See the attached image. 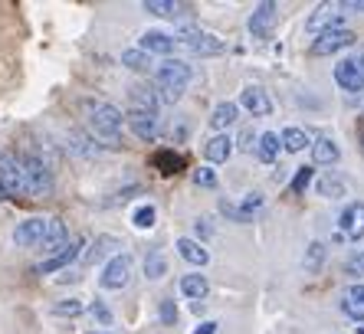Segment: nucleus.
Wrapping results in <instances>:
<instances>
[{"label": "nucleus", "mask_w": 364, "mask_h": 334, "mask_svg": "<svg viewBox=\"0 0 364 334\" xmlns=\"http://www.w3.org/2000/svg\"><path fill=\"white\" fill-rule=\"evenodd\" d=\"M361 151H364V141H361Z\"/></svg>", "instance_id": "47"}, {"label": "nucleus", "mask_w": 364, "mask_h": 334, "mask_svg": "<svg viewBox=\"0 0 364 334\" xmlns=\"http://www.w3.org/2000/svg\"><path fill=\"white\" fill-rule=\"evenodd\" d=\"M263 203H266V200H263V193H246V197L237 203V207L243 210V213H246V217H250V220H253L256 213L263 210Z\"/></svg>", "instance_id": "32"}, {"label": "nucleus", "mask_w": 364, "mask_h": 334, "mask_svg": "<svg viewBox=\"0 0 364 334\" xmlns=\"http://www.w3.org/2000/svg\"><path fill=\"white\" fill-rule=\"evenodd\" d=\"M355 43H358V36L351 33L348 26H341V30H325V33L315 36L309 53H312V56H335V53H341V50H351Z\"/></svg>", "instance_id": "9"}, {"label": "nucleus", "mask_w": 364, "mask_h": 334, "mask_svg": "<svg viewBox=\"0 0 364 334\" xmlns=\"http://www.w3.org/2000/svg\"><path fill=\"white\" fill-rule=\"evenodd\" d=\"M138 50L148 53V56L171 59V53L178 50V40H174V33H164V30H144L141 40H138Z\"/></svg>", "instance_id": "12"}, {"label": "nucleus", "mask_w": 364, "mask_h": 334, "mask_svg": "<svg viewBox=\"0 0 364 334\" xmlns=\"http://www.w3.org/2000/svg\"><path fill=\"white\" fill-rule=\"evenodd\" d=\"M141 10L144 14H154V17H164V20H181L191 14V7L178 4V0H144Z\"/></svg>", "instance_id": "18"}, {"label": "nucleus", "mask_w": 364, "mask_h": 334, "mask_svg": "<svg viewBox=\"0 0 364 334\" xmlns=\"http://www.w3.org/2000/svg\"><path fill=\"white\" fill-rule=\"evenodd\" d=\"M158 315H161L164 325H174V321H178V305H174V298H161V305H158Z\"/></svg>", "instance_id": "37"}, {"label": "nucleus", "mask_w": 364, "mask_h": 334, "mask_svg": "<svg viewBox=\"0 0 364 334\" xmlns=\"http://www.w3.org/2000/svg\"><path fill=\"white\" fill-rule=\"evenodd\" d=\"M174 40L187 53H194V56H220V53H227V40H220L210 30H200V26H191V23L181 26L178 33H174Z\"/></svg>", "instance_id": "3"}, {"label": "nucleus", "mask_w": 364, "mask_h": 334, "mask_svg": "<svg viewBox=\"0 0 364 334\" xmlns=\"http://www.w3.org/2000/svg\"><path fill=\"white\" fill-rule=\"evenodd\" d=\"M220 213H223L227 220H233V223H253V220L246 217V213H243V210H240L233 200H220Z\"/></svg>", "instance_id": "35"}, {"label": "nucleus", "mask_w": 364, "mask_h": 334, "mask_svg": "<svg viewBox=\"0 0 364 334\" xmlns=\"http://www.w3.org/2000/svg\"><path fill=\"white\" fill-rule=\"evenodd\" d=\"M154 220H158V210H154V203H138L135 213H132V223H135V230H151Z\"/></svg>", "instance_id": "29"}, {"label": "nucleus", "mask_w": 364, "mask_h": 334, "mask_svg": "<svg viewBox=\"0 0 364 334\" xmlns=\"http://www.w3.org/2000/svg\"><path fill=\"white\" fill-rule=\"evenodd\" d=\"M194 184L197 187H217V174H213L210 167H200V171H194Z\"/></svg>", "instance_id": "40"}, {"label": "nucleus", "mask_w": 364, "mask_h": 334, "mask_svg": "<svg viewBox=\"0 0 364 334\" xmlns=\"http://www.w3.org/2000/svg\"><path fill=\"white\" fill-rule=\"evenodd\" d=\"M341 10H358V14H364V0H348V4H341Z\"/></svg>", "instance_id": "44"}, {"label": "nucleus", "mask_w": 364, "mask_h": 334, "mask_svg": "<svg viewBox=\"0 0 364 334\" xmlns=\"http://www.w3.org/2000/svg\"><path fill=\"white\" fill-rule=\"evenodd\" d=\"M191 75H194V69L187 66L184 59H161L158 66H154V92H158V102H168V105H174V102L184 99L187 85H191Z\"/></svg>", "instance_id": "2"}, {"label": "nucleus", "mask_w": 364, "mask_h": 334, "mask_svg": "<svg viewBox=\"0 0 364 334\" xmlns=\"http://www.w3.org/2000/svg\"><path fill=\"white\" fill-rule=\"evenodd\" d=\"M197 236H210V226H207V220H197Z\"/></svg>", "instance_id": "45"}, {"label": "nucleus", "mask_w": 364, "mask_h": 334, "mask_svg": "<svg viewBox=\"0 0 364 334\" xmlns=\"http://www.w3.org/2000/svg\"><path fill=\"white\" fill-rule=\"evenodd\" d=\"M23 161V181H26V197H46L53 190V171L50 164L36 154H20Z\"/></svg>", "instance_id": "5"}, {"label": "nucleus", "mask_w": 364, "mask_h": 334, "mask_svg": "<svg viewBox=\"0 0 364 334\" xmlns=\"http://www.w3.org/2000/svg\"><path fill=\"white\" fill-rule=\"evenodd\" d=\"M89 315H92V318H95V321H99L102 328H109V325H112V311L105 308L102 301H92V305H89Z\"/></svg>", "instance_id": "39"}, {"label": "nucleus", "mask_w": 364, "mask_h": 334, "mask_svg": "<svg viewBox=\"0 0 364 334\" xmlns=\"http://www.w3.org/2000/svg\"><path fill=\"white\" fill-rule=\"evenodd\" d=\"M178 256L184 262H191V266H207L210 262V252H207V246H203L200 239H191V236H181L178 239Z\"/></svg>", "instance_id": "19"}, {"label": "nucleus", "mask_w": 364, "mask_h": 334, "mask_svg": "<svg viewBox=\"0 0 364 334\" xmlns=\"http://www.w3.org/2000/svg\"><path fill=\"white\" fill-rule=\"evenodd\" d=\"M279 134L276 131H263L259 138H256V144H253V151H256V158L263 161V164H272V161L279 158Z\"/></svg>", "instance_id": "27"}, {"label": "nucleus", "mask_w": 364, "mask_h": 334, "mask_svg": "<svg viewBox=\"0 0 364 334\" xmlns=\"http://www.w3.org/2000/svg\"><path fill=\"white\" fill-rule=\"evenodd\" d=\"M119 249H122V242L115 236H95V242L85 252V262H102L105 256L112 259V256H119Z\"/></svg>", "instance_id": "26"}, {"label": "nucleus", "mask_w": 364, "mask_h": 334, "mask_svg": "<svg viewBox=\"0 0 364 334\" xmlns=\"http://www.w3.org/2000/svg\"><path fill=\"white\" fill-rule=\"evenodd\" d=\"M158 164H168V167H181V158H178V154H171V151H164V154H158Z\"/></svg>", "instance_id": "42"}, {"label": "nucleus", "mask_w": 364, "mask_h": 334, "mask_svg": "<svg viewBox=\"0 0 364 334\" xmlns=\"http://www.w3.org/2000/svg\"><path fill=\"white\" fill-rule=\"evenodd\" d=\"M237 105L243 112H250L253 118H266L272 112V99H269V92H266L263 85H243Z\"/></svg>", "instance_id": "13"}, {"label": "nucleus", "mask_w": 364, "mask_h": 334, "mask_svg": "<svg viewBox=\"0 0 364 334\" xmlns=\"http://www.w3.org/2000/svg\"><path fill=\"white\" fill-rule=\"evenodd\" d=\"M164 272H168V266H164V259L158 256V252H151L148 259H144V276L148 279H161Z\"/></svg>", "instance_id": "33"}, {"label": "nucleus", "mask_w": 364, "mask_h": 334, "mask_svg": "<svg viewBox=\"0 0 364 334\" xmlns=\"http://www.w3.org/2000/svg\"><path fill=\"white\" fill-rule=\"evenodd\" d=\"M82 246H85L82 236H73L66 249H60L56 256H46V259H43L40 266H36V272H40V276H50V272H60V269H66L69 262H76V259H79V249H82Z\"/></svg>", "instance_id": "16"}, {"label": "nucleus", "mask_w": 364, "mask_h": 334, "mask_svg": "<svg viewBox=\"0 0 364 334\" xmlns=\"http://www.w3.org/2000/svg\"><path fill=\"white\" fill-rule=\"evenodd\" d=\"M358 334H364V328H358Z\"/></svg>", "instance_id": "46"}, {"label": "nucleus", "mask_w": 364, "mask_h": 334, "mask_svg": "<svg viewBox=\"0 0 364 334\" xmlns=\"http://www.w3.org/2000/svg\"><path fill=\"white\" fill-rule=\"evenodd\" d=\"M85 125H89L92 138L105 141L109 148H119L125 112L119 105H112V102H85Z\"/></svg>", "instance_id": "1"}, {"label": "nucleus", "mask_w": 364, "mask_h": 334, "mask_svg": "<svg viewBox=\"0 0 364 334\" xmlns=\"http://www.w3.org/2000/svg\"><path fill=\"white\" fill-rule=\"evenodd\" d=\"M122 66H128L132 72H148V69H154V63H151L148 53H141L138 46H132V50H122Z\"/></svg>", "instance_id": "28"}, {"label": "nucleus", "mask_w": 364, "mask_h": 334, "mask_svg": "<svg viewBox=\"0 0 364 334\" xmlns=\"http://www.w3.org/2000/svg\"><path fill=\"white\" fill-rule=\"evenodd\" d=\"M309 151H312V167L315 164H318V167H331V164H338V161H341L338 141H335V138H328V134H325V138H315Z\"/></svg>", "instance_id": "17"}, {"label": "nucleus", "mask_w": 364, "mask_h": 334, "mask_svg": "<svg viewBox=\"0 0 364 334\" xmlns=\"http://www.w3.org/2000/svg\"><path fill=\"white\" fill-rule=\"evenodd\" d=\"M0 187L7 197H26L23 161H20L17 151H0Z\"/></svg>", "instance_id": "6"}, {"label": "nucleus", "mask_w": 364, "mask_h": 334, "mask_svg": "<svg viewBox=\"0 0 364 334\" xmlns=\"http://www.w3.org/2000/svg\"><path fill=\"white\" fill-rule=\"evenodd\" d=\"M132 269H135V259H132L128 252H119V256H112V259L102 266L99 285L105 292H119V289L128 285V279H132Z\"/></svg>", "instance_id": "7"}, {"label": "nucleus", "mask_w": 364, "mask_h": 334, "mask_svg": "<svg viewBox=\"0 0 364 334\" xmlns=\"http://www.w3.org/2000/svg\"><path fill=\"white\" fill-rule=\"evenodd\" d=\"M50 226H53V217H30L23 223H17L14 230V242L20 249H40L46 236H50Z\"/></svg>", "instance_id": "8"}, {"label": "nucleus", "mask_w": 364, "mask_h": 334, "mask_svg": "<svg viewBox=\"0 0 364 334\" xmlns=\"http://www.w3.org/2000/svg\"><path fill=\"white\" fill-rule=\"evenodd\" d=\"M335 82L345 92H364V43L335 63Z\"/></svg>", "instance_id": "4"}, {"label": "nucleus", "mask_w": 364, "mask_h": 334, "mask_svg": "<svg viewBox=\"0 0 364 334\" xmlns=\"http://www.w3.org/2000/svg\"><path fill=\"white\" fill-rule=\"evenodd\" d=\"M345 272H348V276H355V279H361V276H364V249H358L355 256H348Z\"/></svg>", "instance_id": "36"}, {"label": "nucleus", "mask_w": 364, "mask_h": 334, "mask_svg": "<svg viewBox=\"0 0 364 334\" xmlns=\"http://www.w3.org/2000/svg\"><path fill=\"white\" fill-rule=\"evenodd\" d=\"M338 10H341V4H322L312 17L305 20V30L315 36L325 33V30H341V17H345V14H338Z\"/></svg>", "instance_id": "15"}, {"label": "nucleus", "mask_w": 364, "mask_h": 334, "mask_svg": "<svg viewBox=\"0 0 364 334\" xmlns=\"http://www.w3.org/2000/svg\"><path fill=\"white\" fill-rule=\"evenodd\" d=\"M312 177H315V167L312 164L299 167L296 177H292V184H289V190H292V193H305V190H309V184H312Z\"/></svg>", "instance_id": "30"}, {"label": "nucleus", "mask_w": 364, "mask_h": 334, "mask_svg": "<svg viewBox=\"0 0 364 334\" xmlns=\"http://www.w3.org/2000/svg\"><path fill=\"white\" fill-rule=\"evenodd\" d=\"M276 20H279V4L266 0V4H256V7H253V14H250V23H246V26H250V33H253L256 40H269Z\"/></svg>", "instance_id": "10"}, {"label": "nucleus", "mask_w": 364, "mask_h": 334, "mask_svg": "<svg viewBox=\"0 0 364 334\" xmlns=\"http://www.w3.org/2000/svg\"><path fill=\"white\" fill-rule=\"evenodd\" d=\"M345 190V184H341V181H318V193H322V197H338V193Z\"/></svg>", "instance_id": "41"}, {"label": "nucleus", "mask_w": 364, "mask_h": 334, "mask_svg": "<svg viewBox=\"0 0 364 334\" xmlns=\"http://www.w3.org/2000/svg\"><path fill=\"white\" fill-rule=\"evenodd\" d=\"M82 308H85V305H82L79 298H66V301H60V305H56L53 311H56V315H69V318H76V315H82Z\"/></svg>", "instance_id": "38"}, {"label": "nucleus", "mask_w": 364, "mask_h": 334, "mask_svg": "<svg viewBox=\"0 0 364 334\" xmlns=\"http://www.w3.org/2000/svg\"><path fill=\"white\" fill-rule=\"evenodd\" d=\"M312 141H315L312 134L305 131V128H296V125L282 128V134H279V144L289 151V154H302L305 148H312Z\"/></svg>", "instance_id": "25"}, {"label": "nucleus", "mask_w": 364, "mask_h": 334, "mask_svg": "<svg viewBox=\"0 0 364 334\" xmlns=\"http://www.w3.org/2000/svg\"><path fill=\"white\" fill-rule=\"evenodd\" d=\"M158 92H154V85H132V92H128V109H141V112H154L158 115Z\"/></svg>", "instance_id": "21"}, {"label": "nucleus", "mask_w": 364, "mask_h": 334, "mask_svg": "<svg viewBox=\"0 0 364 334\" xmlns=\"http://www.w3.org/2000/svg\"><path fill=\"white\" fill-rule=\"evenodd\" d=\"M217 328H220L217 321H200V325L194 328V334H217Z\"/></svg>", "instance_id": "43"}, {"label": "nucleus", "mask_w": 364, "mask_h": 334, "mask_svg": "<svg viewBox=\"0 0 364 334\" xmlns=\"http://www.w3.org/2000/svg\"><path fill=\"white\" fill-rule=\"evenodd\" d=\"M89 334H95V331H89Z\"/></svg>", "instance_id": "48"}, {"label": "nucleus", "mask_w": 364, "mask_h": 334, "mask_svg": "<svg viewBox=\"0 0 364 334\" xmlns=\"http://www.w3.org/2000/svg\"><path fill=\"white\" fill-rule=\"evenodd\" d=\"M125 125L132 128V134H135L138 141H148V144H151L154 138H158V128H161V122H158V115H154V112L128 109L125 112Z\"/></svg>", "instance_id": "11"}, {"label": "nucleus", "mask_w": 364, "mask_h": 334, "mask_svg": "<svg viewBox=\"0 0 364 334\" xmlns=\"http://www.w3.org/2000/svg\"><path fill=\"white\" fill-rule=\"evenodd\" d=\"M237 118H240L237 102H220V105H213V112H210V128H217V134H227L230 125H237Z\"/></svg>", "instance_id": "22"}, {"label": "nucleus", "mask_w": 364, "mask_h": 334, "mask_svg": "<svg viewBox=\"0 0 364 334\" xmlns=\"http://www.w3.org/2000/svg\"><path fill=\"white\" fill-rule=\"evenodd\" d=\"M364 236V203L355 200L341 210L338 217V239H361Z\"/></svg>", "instance_id": "14"}, {"label": "nucleus", "mask_w": 364, "mask_h": 334, "mask_svg": "<svg viewBox=\"0 0 364 334\" xmlns=\"http://www.w3.org/2000/svg\"><path fill=\"white\" fill-rule=\"evenodd\" d=\"M322 259H325V246L322 242H312V246H309V256H305V269H309V272H318Z\"/></svg>", "instance_id": "34"}, {"label": "nucleus", "mask_w": 364, "mask_h": 334, "mask_svg": "<svg viewBox=\"0 0 364 334\" xmlns=\"http://www.w3.org/2000/svg\"><path fill=\"white\" fill-rule=\"evenodd\" d=\"M66 141H73V144H66V148H73L76 154H85V158H89V154H95V151L89 148V144H92V138H85L82 131H69Z\"/></svg>", "instance_id": "31"}, {"label": "nucleus", "mask_w": 364, "mask_h": 334, "mask_svg": "<svg viewBox=\"0 0 364 334\" xmlns=\"http://www.w3.org/2000/svg\"><path fill=\"white\" fill-rule=\"evenodd\" d=\"M341 311H345L351 321H364V282H355L341 295Z\"/></svg>", "instance_id": "23"}, {"label": "nucleus", "mask_w": 364, "mask_h": 334, "mask_svg": "<svg viewBox=\"0 0 364 334\" xmlns=\"http://www.w3.org/2000/svg\"><path fill=\"white\" fill-rule=\"evenodd\" d=\"M230 154H233V138L230 134H213L210 141L203 144V158L210 164H227Z\"/></svg>", "instance_id": "20"}, {"label": "nucleus", "mask_w": 364, "mask_h": 334, "mask_svg": "<svg viewBox=\"0 0 364 334\" xmlns=\"http://www.w3.org/2000/svg\"><path fill=\"white\" fill-rule=\"evenodd\" d=\"M181 295L191 301H203L207 295H210V282H207V276H200V272H187V276H181Z\"/></svg>", "instance_id": "24"}]
</instances>
